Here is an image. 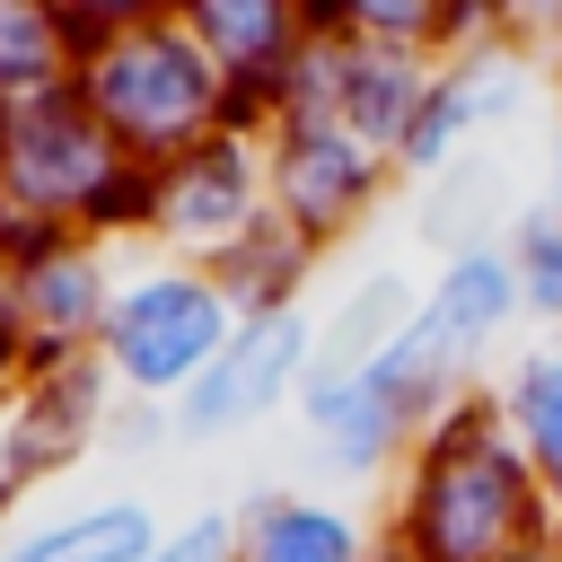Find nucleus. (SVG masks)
Returning <instances> with one entry per match:
<instances>
[{
	"mask_svg": "<svg viewBox=\"0 0 562 562\" xmlns=\"http://www.w3.org/2000/svg\"><path fill=\"white\" fill-rule=\"evenodd\" d=\"M211 334H220V307H211L193 281H158V290H140V299L114 316V342H123V360H132L140 378L193 369V360L211 351Z\"/></svg>",
	"mask_w": 562,
	"mask_h": 562,
	"instance_id": "nucleus-1",
	"label": "nucleus"
},
{
	"mask_svg": "<svg viewBox=\"0 0 562 562\" xmlns=\"http://www.w3.org/2000/svg\"><path fill=\"white\" fill-rule=\"evenodd\" d=\"M97 105L123 123V132H176L193 105H202V70L176 53V44H132L97 70Z\"/></svg>",
	"mask_w": 562,
	"mask_h": 562,
	"instance_id": "nucleus-2",
	"label": "nucleus"
},
{
	"mask_svg": "<svg viewBox=\"0 0 562 562\" xmlns=\"http://www.w3.org/2000/svg\"><path fill=\"white\" fill-rule=\"evenodd\" d=\"M509 518H518V492H509L501 457L465 448L457 465H439V483H430V544L448 562H474L492 536H509Z\"/></svg>",
	"mask_w": 562,
	"mask_h": 562,
	"instance_id": "nucleus-3",
	"label": "nucleus"
},
{
	"mask_svg": "<svg viewBox=\"0 0 562 562\" xmlns=\"http://www.w3.org/2000/svg\"><path fill=\"white\" fill-rule=\"evenodd\" d=\"M290 342H299V325H263V334L246 342V360H228V369L202 386V404H193V413H202V422H228L237 404H263V395H272V378L290 369Z\"/></svg>",
	"mask_w": 562,
	"mask_h": 562,
	"instance_id": "nucleus-4",
	"label": "nucleus"
},
{
	"mask_svg": "<svg viewBox=\"0 0 562 562\" xmlns=\"http://www.w3.org/2000/svg\"><path fill=\"white\" fill-rule=\"evenodd\" d=\"M140 509H114V518H79V527H61V536H44V544H26L18 562H132L140 553Z\"/></svg>",
	"mask_w": 562,
	"mask_h": 562,
	"instance_id": "nucleus-5",
	"label": "nucleus"
},
{
	"mask_svg": "<svg viewBox=\"0 0 562 562\" xmlns=\"http://www.w3.org/2000/svg\"><path fill=\"white\" fill-rule=\"evenodd\" d=\"M255 562H351V536L334 518H316V509H281L263 527V553Z\"/></svg>",
	"mask_w": 562,
	"mask_h": 562,
	"instance_id": "nucleus-6",
	"label": "nucleus"
},
{
	"mask_svg": "<svg viewBox=\"0 0 562 562\" xmlns=\"http://www.w3.org/2000/svg\"><path fill=\"white\" fill-rule=\"evenodd\" d=\"M518 413H527L544 465L562 474V369H527V378H518Z\"/></svg>",
	"mask_w": 562,
	"mask_h": 562,
	"instance_id": "nucleus-7",
	"label": "nucleus"
},
{
	"mask_svg": "<svg viewBox=\"0 0 562 562\" xmlns=\"http://www.w3.org/2000/svg\"><path fill=\"white\" fill-rule=\"evenodd\" d=\"M290 184H299V202H307V211H334V202H342V193L360 184V167H351V158H342V149L325 140V149H307V158L290 167Z\"/></svg>",
	"mask_w": 562,
	"mask_h": 562,
	"instance_id": "nucleus-8",
	"label": "nucleus"
},
{
	"mask_svg": "<svg viewBox=\"0 0 562 562\" xmlns=\"http://www.w3.org/2000/svg\"><path fill=\"white\" fill-rule=\"evenodd\" d=\"M26 44H44V26L26 9H0V79H26V61H18Z\"/></svg>",
	"mask_w": 562,
	"mask_h": 562,
	"instance_id": "nucleus-9",
	"label": "nucleus"
},
{
	"mask_svg": "<svg viewBox=\"0 0 562 562\" xmlns=\"http://www.w3.org/2000/svg\"><path fill=\"white\" fill-rule=\"evenodd\" d=\"M167 562H220V527H193V536H184Z\"/></svg>",
	"mask_w": 562,
	"mask_h": 562,
	"instance_id": "nucleus-10",
	"label": "nucleus"
}]
</instances>
